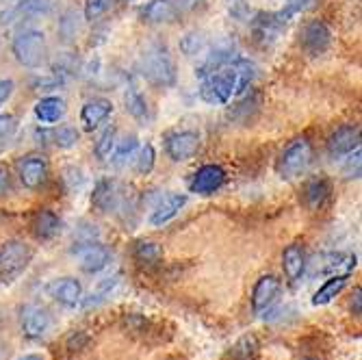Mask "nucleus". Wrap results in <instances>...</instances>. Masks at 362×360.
Wrapping results in <instances>:
<instances>
[{
    "label": "nucleus",
    "mask_w": 362,
    "mask_h": 360,
    "mask_svg": "<svg viewBox=\"0 0 362 360\" xmlns=\"http://www.w3.org/2000/svg\"><path fill=\"white\" fill-rule=\"evenodd\" d=\"M139 72L154 87H174L178 68L170 46L165 42H150L139 57Z\"/></svg>",
    "instance_id": "obj_1"
},
{
    "label": "nucleus",
    "mask_w": 362,
    "mask_h": 360,
    "mask_svg": "<svg viewBox=\"0 0 362 360\" xmlns=\"http://www.w3.org/2000/svg\"><path fill=\"white\" fill-rule=\"evenodd\" d=\"M11 52L16 57V61L22 65V68L28 70H37L46 63L48 59V44H46V35L42 30L28 28L22 30L13 37L11 42Z\"/></svg>",
    "instance_id": "obj_2"
},
{
    "label": "nucleus",
    "mask_w": 362,
    "mask_h": 360,
    "mask_svg": "<svg viewBox=\"0 0 362 360\" xmlns=\"http://www.w3.org/2000/svg\"><path fill=\"white\" fill-rule=\"evenodd\" d=\"M313 156H315V150H313V144L308 137H298L293 139L280 154L278 158V174L280 178L284 180H293L302 176L313 163Z\"/></svg>",
    "instance_id": "obj_3"
},
{
    "label": "nucleus",
    "mask_w": 362,
    "mask_h": 360,
    "mask_svg": "<svg viewBox=\"0 0 362 360\" xmlns=\"http://www.w3.org/2000/svg\"><path fill=\"white\" fill-rule=\"evenodd\" d=\"M235 91H237V70H235V65L230 63L226 68L204 76V83L200 87V98L206 105L221 107L230 103V98L235 95Z\"/></svg>",
    "instance_id": "obj_4"
},
{
    "label": "nucleus",
    "mask_w": 362,
    "mask_h": 360,
    "mask_svg": "<svg viewBox=\"0 0 362 360\" xmlns=\"http://www.w3.org/2000/svg\"><path fill=\"white\" fill-rule=\"evenodd\" d=\"M33 250L20 241L11 239L0 245V282H13L30 263Z\"/></svg>",
    "instance_id": "obj_5"
},
{
    "label": "nucleus",
    "mask_w": 362,
    "mask_h": 360,
    "mask_svg": "<svg viewBox=\"0 0 362 360\" xmlns=\"http://www.w3.org/2000/svg\"><path fill=\"white\" fill-rule=\"evenodd\" d=\"M91 204L100 213H113L117 217L126 215L128 213L126 207H130L122 185L111 178H105L95 185L93 195H91Z\"/></svg>",
    "instance_id": "obj_6"
},
{
    "label": "nucleus",
    "mask_w": 362,
    "mask_h": 360,
    "mask_svg": "<svg viewBox=\"0 0 362 360\" xmlns=\"http://www.w3.org/2000/svg\"><path fill=\"white\" fill-rule=\"evenodd\" d=\"M52 325V319H50V313L40 306V304H26L22 306L20 310V328H22V335L30 341H40L48 335Z\"/></svg>",
    "instance_id": "obj_7"
},
{
    "label": "nucleus",
    "mask_w": 362,
    "mask_h": 360,
    "mask_svg": "<svg viewBox=\"0 0 362 360\" xmlns=\"http://www.w3.org/2000/svg\"><path fill=\"white\" fill-rule=\"evenodd\" d=\"M291 13L288 11H269V13H256L250 22L254 28V37L262 44H272L278 40L280 33L286 28Z\"/></svg>",
    "instance_id": "obj_8"
},
{
    "label": "nucleus",
    "mask_w": 362,
    "mask_h": 360,
    "mask_svg": "<svg viewBox=\"0 0 362 360\" xmlns=\"http://www.w3.org/2000/svg\"><path fill=\"white\" fill-rule=\"evenodd\" d=\"M18 176L20 182L30 189L37 191L48 182V161L42 154H28L18 161Z\"/></svg>",
    "instance_id": "obj_9"
},
{
    "label": "nucleus",
    "mask_w": 362,
    "mask_h": 360,
    "mask_svg": "<svg viewBox=\"0 0 362 360\" xmlns=\"http://www.w3.org/2000/svg\"><path fill=\"white\" fill-rule=\"evenodd\" d=\"M239 57H237V48H235V44L233 42H228V40H221V42H217L215 46H209V50H206V54L202 57V63L197 65V76H209V74H213V72H217V70H221V68H226V65H230V63H235Z\"/></svg>",
    "instance_id": "obj_10"
},
{
    "label": "nucleus",
    "mask_w": 362,
    "mask_h": 360,
    "mask_svg": "<svg viewBox=\"0 0 362 360\" xmlns=\"http://www.w3.org/2000/svg\"><path fill=\"white\" fill-rule=\"evenodd\" d=\"M200 150V135L195 130H174L165 137V152L174 163L189 161Z\"/></svg>",
    "instance_id": "obj_11"
},
{
    "label": "nucleus",
    "mask_w": 362,
    "mask_h": 360,
    "mask_svg": "<svg viewBox=\"0 0 362 360\" xmlns=\"http://www.w3.org/2000/svg\"><path fill=\"white\" fill-rule=\"evenodd\" d=\"M280 289H282V282L267 274V276H260L252 289V310L254 315H265L272 310V306L276 304L278 296H280Z\"/></svg>",
    "instance_id": "obj_12"
},
{
    "label": "nucleus",
    "mask_w": 362,
    "mask_h": 360,
    "mask_svg": "<svg viewBox=\"0 0 362 360\" xmlns=\"http://www.w3.org/2000/svg\"><path fill=\"white\" fill-rule=\"evenodd\" d=\"M300 44L310 57H319L330 48L332 30L321 20H310L308 24H304V28L300 33Z\"/></svg>",
    "instance_id": "obj_13"
},
{
    "label": "nucleus",
    "mask_w": 362,
    "mask_h": 360,
    "mask_svg": "<svg viewBox=\"0 0 362 360\" xmlns=\"http://www.w3.org/2000/svg\"><path fill=\"white\" fill-rule=\"evenodd\" d=\"M57 7V0H18V5L0 13V24H16L26 18L50 16Z\"/></svg>",
    "instance_id": "obj_14"
},
{
    "label": "nucleus",
    "mask_w": 362,
    "mask_h": 360,
    "mask_svg": "<svg viewBox=\"0 0 362 360\" xmlns=\"http://www.w3.org/2000/svg\"><path fill=\"white\" fill-rule=\"evenodd\" d=\"M358 148H360V126H351V124L337 128L334 133L327 137V144H325L327 156L334 161L351 154Z\"/></svg>",
    "instance_id": "obj_15"
},
{
    "label": "nucleus",
    "mask_w": 362,
    "mask_h": 360,
    "mask_svg": "<svg viewBox=\"0 0 362 360\" xmlns=\"http://www.w3.org/2000/svg\"><path fill=\"white\" fill-rule=\"evenodd\" d=\"M223 185H226L223 168L215 166V163H209V166H202L193 174V178L189 182V189H191V193H197V195H213Z\"/></svg>",
    "instance_id": "obj_16"
},
{
    "label": "nucleus",
    "mask_w": 362,
    "mask_h": 360,
    "mask_svg": "<svg viewBox=\"0 0 362 360\" xmlns=\"http://www.w3.org/2000/svg\"><path fill=\"white\" fill-rule=\"evenodd\" d=\"M187 204V195L185 193H168V195H160L156 200V204L152 207L150 211V217L148 221L156 228L170 223Z\"/></svg>",
    "instance_id": "obj_17"
},
{
    "label": "nucleus",
    "mask_w": 362,
    "mask_h": 360,
    "mask_svg": "<svg viewBox=\"0 0 362 360\" xmlns=\"http://www.w3.org/2000/svg\"><path fill=\"white\" fill-rule=\"evenodd\" d=\"M78 265L85 274H98L109 267L111 250L100 243H78Z\"/></svg>",
    "instance_id": "obj_18"
},
{
    "label": "nucleus",
    "mask_w": 362,
    "mask_h": 360,
    "mask_svg": "<svg viewBox=\"0 0 362 360\" xmlns=\"http://www.w3.org/2000/svg\"><path fill=\"white\" fill-rule=\"evenodd\" d=\"M356 256L354 254H343V252H325L315 256L313 260V276L317 274H337L341 269H345L347 274L351 269H356Z\"/></svg>",
    "instance_id": "obj_19"
},
{
    "label": "nucleus",
    "mask_w": 362,
    "mask_h": 360,
    "mask_svg": "<svg viewBox=\"0 0 362 360\" xmlns=\"http://www.w3.org/2000/svg\"><path fill=\"white\" fill-rule=\"evenodd\" d=\"M308 267V258H306V250L300 243H291L284 248L282 252V269L288 282H300L306 274Z\"/></svg>",
    "instance_id": "obj_20"
},
{
    "label": "nucleus",
    "mask_w": 362,
    "mask_h": 360,
    "mask_svg": "<svg viewBox=\"0 0 362 360\" xmlns=\"http://www.w3.org/2000/svg\"><path fill=\"white\" fill-rule=\"evenodd\" d=\"M180 9L176 0H150L141 9V22L146 24H172Z\"/></svg>",
    "instance_id": "obj_21"
},
{
    "label": "nucleus",
    "mask_w": 362,
    "mask_h": 360,
    "mask_svg": "<svg viewBox=\"0 0 362 360\" xmlns=\"http://www.w3.org/2000/svg\"><path fill=\"white\" fill-rule=\"evenodd\" d=\"M113 113V103L109 98H91L81 109V122L87 130H93L105 124Z\"/></svg>",
    "instance_id": "obj_22"
},
{
    "label": "nucleus",
    "mask_w": 362,
    "mask_h": 360,
    "mask_svg": "<svg viewBox=\"0 0 362 360\" xmlns=\"http://www.w3.org/2000/svg\"><path fill=\"white\" fill-rule=\"evenodd\" d=\"M48 293L63 306H76L83 300V284L76 278H59L48 286Z\"/></svg>",
    "instance_id": "obj_23"
},
{
    "label": "nucleus",
    "mask_w": 362,
    "mask_h": 360,
    "mask_svg": "<svg viewBox=\"0 0 362 360\" xmlns=\"http://www.w3.org/2000/svg\"><path fill=\"white\" fill-rule=\"evenodd\" d=\"M30 228H33V235H35L40 241H50L61 233V219L54 211L40 209L35 215H33Z\"/></svg>",
    "instance_id": "obj_24"
},
{
    "label": "nucleus",
    "mask_w": 362,
    "mask_h": 360,
    "mask_svg": "<svg viewBox=\"0 0 362 360\" xmlns=\"http://www.w3.org/2000/svg\"><path fill=\"white\" fill-rule=\"evenodd\" d=\"M349 282V274H332L330 278H327L313 296V304L315 306H325L330 304L337 296H341L343 289L347 286Z\"/></svg>",
    "instance_id": "obj_25"
},
{
    "label": "nucleus",
    "mask_w": 362,
    "mask_h": 360,
    "mask_svg": "<svg viewBox=\"0 0 362 360\" xmlns=\"http://www.w3.org/2000/svg\"><path fill=\"white\" fill-rule=\"evenodd\" d=\"M330 193H332L330 180L323 178V176L313 178V180H308L306 187H304V202H306V207H308L310 211H319V209L327 202V198H330Z\"/></svg>",
    "instance_id": "obj_26"
},
{
    "label": "nucleus",
    "mask_w": 362,
    "mask_h": 360,
    "mask_svg": "<svg viewBox=\"0 0 362 360\" xmlns=\"http://www.w3.org/2000/svg\"><path fill=\"white\" fill-rule=\"evenodd\" d=\"M33 111H35V117L42 124H57L65 115V103L59 95H46L42 100H37Z\"/></svg>",
    "instance_id": "obj_27"
},
{
    "label": "nucleus",
    "mask_w": 362,
    "mask_h": 360,
    "mask_svg": "<svg viewBox=\"0 0 362 360\" xmlns=\"http://www.w3.org/2000/svg\"><path fill=\"white\" fill-rule=\"evenodd\" d=\"M37 135L48 139L59 150H70V148H74L81 141V133L74 126H59V128L42 130V133H37Z\"/></svg>",
    "instance_id": "obj_28"
},
{
    "label": "nucleus",
    "mask_w": 362,
    "mask_h": 360,
    "mask_svg": "<svg viewBox=\"0 0 362 360\" xmlns=\"http://www.w3.org/2000/svg\"><path fill=\"white\" fill-rule=\"evenodd\" d=\"M124 107H126L128 115H133L137 122H148L150 120L148 100H146L144 93L135 85L126 87V91H124Z\"/></svg>",
    "instance_id": "obj_29"
},
{
    "label": "nucleus",
    "mask_w": 362,
    "mask_h": 360,
    "mask_svg": "<svg viewBox=\"0 0 362 360\" xmlns=\"http://www.w3.org/2000/svg\"><path fill=\"white\" fill-rule=\"evenodd\" d=\"M209 46H211V42L206 37V33H202V30H189L180 37V50L189 59H195V57L202 59L206 54Z\"/></svg>",
    "instance_id": "obj_30"
},
{
    "label": "nucleus",
    "mask_w": 362,
    "mask_h": 360,
    "mask_svg": "<svg viewBox=\"0 0 362 360\" xmlns=\"http://www.w3.org/2000/svg\"><path fill=\"white\" fill-rule=\"evenodd\" d=\"M260 343L254 335H243L230 349V360H258Z\"/></svg>",
    "instance_id": "obj_31"
},
{
    "label": "nucleus",
    "mask_w": 362,
    "mask_h": 360,
    "mask_svg": "<svg viewBox=\"0 0 362 360\" xmlns=\"http://www.w3.org/2000/svg\"><path fill=\"white\" fill-rule=\"evenodd\" d=\"M133 258L144 267H152L163 258V252L154 241H137L133 248Z\"/></svg>",
    "instance_id": "obj_32"
},
{
    "label": "nucleus",
    "mask_w": 362,
    "mask_h": 360,
    "mask_svg": "<svg viewBox=\"0 0 362 360\" xmlns=\"http://www.w3.org/2000/svg\"><path fill=\"white\" fill-rule=\"evenodd\" d=\"M78 30H81V18H78V13L72 11V9L65 11L61 16V20H59V28H57L59 40L63 44H72L76 40V35H78Z\"/></svg>",
    "instance_id": "obj_33"
},
{
    "label": "nucleus",
    "mask_w": 362,
    "mask_h": 360,
    "mask_svg": "<svg viewBox=\"0 0 362 360\" xmlns=\"http://www.w3.org/2000/svg\"><path fill=\"white\" fill-rule=\"evenodd\" d=\"M137 148H139V139H137L135 135H128V137H124L122 141H117L115 148H113V154H111L113 166H115V168H124L126 163L135 156Z\"/></svg>",
    "instance_id": "obj_34"
},
{
    "label": "nucleus",
    "mask_w": 362,
    "mask_h": 360,
    "mask_svg": "<svg viewBox=\"0 0 362 360\" xmlns=\"http://www.w3.org/2000/svg\"><path fill=\"white\" fill-rule=\"evenodd\" d=\"M233 65H235V70H237V91L235 93H243L256 81L258 70H256V65L252 61H247V59H237Z\"/></svg>",
    "instance_id": "obj_35"
},
{
    "label": "nucleus",
    "mask_w": 362,
    "mask_h": 360,
    "mask_svg": "<svg viewBox=\"0 0 362 360\" xmlns=\"http://www.w3.org/2000/svg\"><path fill=\"white\" fill-rule=\"evenodd\" d=\"M115 144H117V128L115 126H107L103 130V135L98 137L95 146H93V152H95L98 161H109L111 154H113Z\"/></svg>",
    "instance_id": "obj_36"
},
{
    "label": "nucleus",
    "mask_w": 362,
    "mask_h": 360,
    "mask_svg": "<svg viewBox=\"0 0 362 360\" xmlns=\"http://www.w3.org/2000/svg\"><path fill=\"white\" fill-rule=\"evenodd\" d=\"M119 284V276H113V278H105V280H100L98 282V286L91 291V296L85 300V308H91V306H98L100 302H105L111 293H113V289Z\"/></svg>",
    "instance_id": "obj_37"
},
{
    "label": "nucleus",
    "mask_w": 362,
    "mask_h": 360,
    "mask_svg": "<svg viewBox=\"0 0 362 360\" xmlns=\"http://www.w3.org/2000/svg\"><path fill=\"white\" fill-rule=\"evenodd\" d=\"M115 5V0H85V20L95 22L105 13H109Z\"/></svg>",
    "instance_id": "obj_38"
},
{
    "label": "nucleus",
    "mask_w": 362,
    "mask_h": 360,
    "mask_svg": "<svg viewBox=\"0 0 362 360\" xmlns=\"http://www.w3.org/2000/svg\"><path fill=\"white\" fill-rule=\"evenodd\" d=\"M154 163H156V152L150 144H146L139 152V156L135 158V172L139 176H148L154 170Z\"/></svg>",
    "instance_id": "obj_39"
},
{
    "label": "nucleus",
    "mask_w": 362,
    "mask_h": 360,
    "mask_svg": "<svg viewBox=\"0 0 362 360\" xmlns=\"http://www.w3.org/2000/svg\"><path fill=\"white\" fill-rule=\"evenodd\" d=\"M258 107H260V103H258V95L256 93H252V95H247L243 103H239L233 111H230V117H239L241 122H250V117H252V113H256L258 111Z\"/></svg>",
    "instance_id": "obj_40"
},
{
    "label": "nucleus",
    "mask_w": 362,
    "mask_h": 360,
    "mask_svg": "<svg viewBox=\"0 0 362 360\" xmlns=\"http://www.w3.org/2000/svg\"><path fill=\"white\" fill-rule=\"evenodd\" d=\"M18 130V120L13 115H0V139H9Z\"/></svg>",
    "instance_id": "obj_41"
},
{
    "label": "nucleus",
    "mask_w": 362,
    "mask_h": 360,
    "mask_svg": "<svg viewBox=\"0 0 362 360\" xmlns=\"http://www.w3.org/2000/svg\"><path fill=\"white\" fill-rule=\"evenodd\" d=\"M354 156H349L347 168H345V178H360V148L351 152Z\"/></svg>",
    "instance_id": "obj_42"
},
{
    "label": "nucleus",
    "mask_w": 362,
    "mask_h": 360,
    "mask_svg": "<svg viewBox=\"0 0 362 360\" xmlns=\"http://www.w3.org/2000/svg\"><path fill=\"white\" fill-rule=\"evenodd\" d=\"M313 5H315V0H288V3H286V11L291 16L293 13H302V11H308Z\"/></svg>",
    "instance_id": "obj_43"
},
{
    "label": "nucleus",
    "mask_w": 362,
    "mask_h": 360,
    "mask_svg": "<svg viewBox=\"0 0 362 360\" xmlns=\"http://www.w3.org/2000/svg\"><path fill=\"white\" fill-rule=\"evenodd\" d=\"M13 91H16V83L11 79H3V81H0V107H3L9 100V98L13 95Z\"/></svg>",
    "instance_id": "obj_44"
},
{
    "label": "nucleus",
    "mask_w": 362,
    "mask_h": 360,
    "mask_svg": "<svg viewBox=\"0 0 362 360\" xmlns=\"http://www.w3.org/2000/svg\"><path fill=\"white\" fill-rule=\"evenodd\" d=\"M9 191H11V174L7 168L0 166V198H5Z\"/></svg>",
    "instance_id": "obj_45"
},
{
    "label": "nucleus",
    "mask_w": 362,
    "mask_h": 360,
    "mask_svg": "<svg viewBox=\"0 0 362 360\" xmlns=\"http://www.w3.org/2000/svg\"><path fill=\"white\" fill-rule=\"evenodd\" d=\"M351 315L354 317L362 315V291H360V286H356L354 296H351Z\"/></svg>",
    "instance_id": "obj_46"
},
{
    "label": "nucleus",
    "mask_w": 362,
    "mask_h": 360,
    "mask_svg": "<svg viewBox=\"0 0 362 360\" xmlns=\"http://www.w3.org/2000/svg\"><path fill=\"white\" fill-rule=\"evenodd\" d=\"M85 343H87V335H85V332H76V335H72V337L68 339V347H70V349H81Z\"/></svg>",
    "instance_id": "obj_47"
},
{
    "label": "nucleus",
    "mask_w": 362,
    "mask_h": 360,
    "mask_svg": "<svg viewBox=\"0 0 362 360\" xmlns=\"http://www.w3.org/2000/svg\"><path fill=\"white\" fill-rule=\"evenodd\" d=\"M202 0H178V9L182 11V9H193V7H197L200 5Z\"/></svg>",
    "instance_id": "obj_48"
},
{
    "label": "nucleus",
    "mask_w": 362,
    "mask_h": 360,
    "mask_svg": "<svg viewBox=\"0 0 362 360\" xmlns=\"http://www.w3.org/2000/svg\"><path fill=\"white\" fill-rule=\"evenodd\" d=\"M18 360H44L40 354H24V356H20Z\"/></svg>",
    "instance_id": "obj_49"
},
{
    "label": "nucleus",
    "mask_w": 362,
    "mask_h": 360,
    "mask_svg": "<svg viewBox=\"0 0 362 360\" xmlns=\"http://www.w3.org/2000/svg\"><path fill=\"white\" fill-rule=\"evenodd\" d=\"M302 360H319V358H313V356H306V358H302Z\"/></svg>",
    "instance_id": "obj_50"
}]
</instances>
